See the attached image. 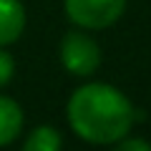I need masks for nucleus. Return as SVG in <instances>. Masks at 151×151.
<instances>
[{
  "label": "nucleus",
  "mask_w": 151,
  "mask_h": 151,
  "mask_svg": "<svg viewBox=\"0 0 151 151\" xmlns=\"http://www.w3.org/2000/svg\"><path fill=\"white\" fill-rule=\"evenodd\" d=\"M23 131V111L18 101L0 96V146H8Z\"/></svg>",
  "instance_id": "nucleus-5"
},
{
  "label": "nucleus",
  "mask_w": 151,
  "mask_h": 151,
  "mask_svg": "<svg viewBox=\"0 0 151 151\" xmlns=\"http://www.w3.org/2000/svg\"><path fill=\"white\" fill-rule=\"evenodd\" d=\"M13 73H15V60H13V55L8 53V50H3V45H0V88L13 81Z\"/></svg>",
  "instance_id": "nucleus-7"
},
{
  "label": "nucleus",
  "mask_w": 151,
  "mask_h": 151,
  "mask_svg": "<svg viewBox=\"0 0 151 151\" xmlns=\"http://www.w3.org/2000/svg\"><path fill=\"white\" fill-rule=\"evenodd\" d=\"M60 63L73 76H93L101 65V48L88 33L68 30L60 40Z\"/></svg>",
  "instance_id": "nucleus-2"
},
{
  "label": "nucleus",
  "mask_w": 151,
  "mask_h": 151,
  "mask_svg": "<svg viewBox=\"0 0 151 151\" xmlns=\"http://www.w3.org/2000/svg\"><path fill=\"white\" fill-rule=\"evenodd\" d=\"M60 144H63V139H60L58 129H53V126H38L23 141V149L25 151H58Z\"/></svg>",
  "instance_id": "nucleus-6"
},
{
  "label": "nucleus",
  "mask_w": 151,
  "mask_h": 151,
  "mask_svg": "<svg viewBox=\"0 0 151 151\" xmlns=\"http://www.w3.org/2000/svg\"><path fill=\"white\" fill-rule=\"evenodd\" d=\"M116 149L119 151H149L151 149V144L149 141H144V139H121V141H116Z\"/></svg>",
  "instance_id": "nucleus-8"
},
{
  "label": "nucleus",
  "mask_w": 151,
  "mask_h": 151,
  "mask_svg": "<svg viewBox=\"0 0 151 151\" xmlns=\"http://www.w3.org/2000/svg\"><path fill=\"white\" fill-rule=\"evenodd\" d=\"M25 30V8L20 0H0V45L15 43Z\"/></svg>",
  "instance_id": "nucleus-4"
},
{
  "label": "nucleus",
  "mask_w": 151,
  "mask_h": 151,
  "mask_svg": "<svg viewBox=\"0 0 151 151\" xmlns=\"http://www.w3.org/2000/svg\"><path fill=\"white\" fill-rule=\"evenodd\" d=\"M136 119L134 103L111 83H86L68 98V124L88 144H116Z\"/></svg>",
  "instance_id": "nucleus-1"
},
{
  "label": "nucleus",
  "mask_w": 151,
  "mask_h": 151,
  "mask_svg": "<svg viewBox=\"0 0 151 151\" xmlns=\"http://www.w3.org/2000/svg\"><path fill=\"white\" fill-rule=\"evenodd\" d=\"M126 10V0H65V13L78 28L103 30Z\"/></svg>",
  "instance_id": "nucleus-3"
}]
</instances>
